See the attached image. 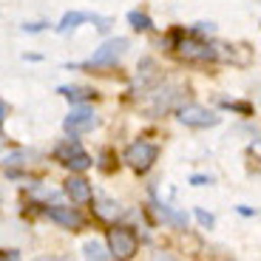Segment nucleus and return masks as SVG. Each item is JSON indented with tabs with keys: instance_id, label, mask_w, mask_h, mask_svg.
<instances>
[{
	"instance_id": "nucleus-19",
	"label": "nucleus",
	"mask_w": 261,
	"mask_h": 261,
	"mask_svg": "<svg viewBox=\"0 0 261 261\" xmlns=\"http://www.w3.org/2000/svg\"><path fill=\"white\" fill-rule=\"evenodd\" d=\"M210 182H213L210 176H199V173H196V176H190V185H196V188H202V185H210Z\"/></svg>"
},
{
	"instance_id": "nucleus-9",
	"label": "nucleus",
	"mask_w": 261,
	"mask_h": 261,
	"mask_svg": "<svg viewBox=\"0 0 261 261\" xmlns=\"http://www.w3.org/2000/svg\"><path fill=\"white\" fill-rule=\"evenodd\" d=\"M63 190H65V196L71 199L74 204H88L94 199V188H91V182L85 176H80V173H71V176L65 179V185H63Z\"/></svg>"
},
{
	"instance_id": "nucleus-10",
	"label": "nucleus",
	"mask_w": 261,
	"mask_h": 261,
	"mask_svg": "<svg viewBox=\"0 0 261 261\" xmlns=\"http://www.w3.org/2000/svg\"><path fill=\"white\" fill-rule=\"evenodd\" d=\"M57 94L65 97V99H71V102H88V99H97V91L88 88V85H60Z\"/></svg>"
},
{
	"instance_id": "nucleus-5",
	"label": "nucleus",
	"mask_w": 261,
	"mask_h": 261,
	"mask_svg": "<svg viewBox=\"0 0 261 261\" xmlns=\"http://www.w3.org/2000/svg\"><path fill=\"white\" fill-rule=\"evenodd\" d=\"M179 51V57L182 60H190V63H204V60H216V48L207 46V43H202V40L196 37V34H182L179 37V43L173 46Z\"/></svg>"
},
{
	"instance_id": "nucleus-1",
	"label": "nucleus",
	"mask_w": 261,
	"mask_h": 261,
	"mask_svg": "<svg viewBox=\"0 0 261 261\" xmlns=\"http://www.w3.org/2000/svg\"><path fill=\"white\" fill-rule=\"evenodd\" d=\"M128 40L125 37H111V40H105L102 46L97 48V51L91 54V60H88V68H111V65H117L119 60L125 57V51H128Z\"/></svg>"
},
{
	"instance_id": "nucleus-20",
	"label": "nucleus",
	"mask_w": 261,
	"mask_h": 261,
	"mask_svg": "<svg viewBox=\"0 0 261 261\" xmlns=\"http://www.w3.org/2000/svg\"><path fill=\"white\" fill-rule=\"evenodd\" d=\"M43 29H46V23H26V26H23V32L34 34V32H43Z\"/></svg>"
},
{
	"instance_id": "nucleus-2",
	"label": "nucleus",
	"mask_w": 261,
	"mask_h": 261,
	"mask_svg": "<svg viewBox=\"0 0 261 261\" xmlns=\"http://www.w3.org/2000/svg\"><path fill=\"white\" fill-rule=\"evenodd\" d=\"M156 156H159L156 145L145 142V139H137V142H130L128 148H125V156L122 159L137 170V173H148V170L153 168V162H156Z\"/></svg>"
},
{
	"instance_id": "nucleus-3",
	"label": "nucleus",
	"mask_w": 261,
	"mask_h": 261,
	"mask_svg": "<svg viewBox=\"0 0 261 261\" xmlns=\"http://www.w3.org/2000/svg\"><path fill=\"white\" fill-rule=\"evenodd\" d=\"M139 247V239L130 227H114L108 233V253L111 258H134Z\"/></svg>"
},
{
	"instance_id": "nucleus-21",
	"label": "nucleus",
	"mask_w": 261,
	"mask_h": 261,
	"mask_svg": "<svg viewBox=\"0 0 261 261\" xmlns=\"http://www.w3.org/2000/svg\"><path fill=\"white\" fill-rule=\"evenodd\" d=\"M6 111H9V108H6V102L0 99V128H3V119H6Z\"/></svg>"
},
{
	"instance_id": "nucleus-15",
	"label": "nucleus",
	"mask_w": 261,
	"mask_h": 261,
	"mask_svg": "<svg viewBox=\"0 0 261 261\" xmlns=\"http://www.w3.org/2000/svg\"><path fill=\"white\" fill-rule=\"evenodd\" d=\"M128 23L137 29V32H148V29H153V20H150L145 12H130L128 14Z\"/></svg>"
},
{
	"instance_id": "nucleus-6",
	"label": "nucleus",
	"mask_w": 261,
	"mask_h": 261,
	"mask_svg": "<svg viewBox=\"0 0 261 261\" xmlns=\"http://www.w3.org/2000/svg\"><path fill=\"white\" fill-rule=\"evenodd\" d=\"M179 122L188 125V128H213V125H219V117L213 111H207L204 105H182Z\"/></svg>"
},
{
	"instance_id": "nucleus-17",
	"label": "nucleus",
	"mask_w": 261,
	"mask_h": 261,
	"mask_svg": "<svg viewBox=\"0 0 261 261\" xmlns=\"http://www.w3.org/2000/svg\"><path fill=\"white\" fill-rule=\"evenodd\" d=\"M196 219H199V224H202L204 230H210V227L216 224V219L207 213V210H202V207H196Z\"/></svg>"
},
{
	"instance_id": "nucleus-18",
	"label": "nucleus",
	"mask_w": 261,
	"mask_h": 261,
	"mask_svg": "<svg viewBox=\"0 0 261 261\" xmlns=\"http://www.w3.org/2000/svg\"><path fill=\"white\" fill-rule=\"evenodd\" d=\"M224 108H230V111H242V114H247V117H250V114H253V105H250V102H230V99H224Z\"/></svg>"
},
{
	"instance_id": "nucleus-13",
	"label": "nucleus",
	"mask_w": 261,
	"mask_h": 261,
	"mask_svg": "<svg viewBox=\"0 0 261 261\" xmlns=\"http://www.w3.org/2000/svg\"><path fill=\"white\" fill-rule=\"evenodd\" d=\"M94 210H97V216H99V219H105V222H111V219H117V216H119V204L111 202V199H99Z\"/></svg>"
},
{
	"instance_id": "nucleus-4",
	"label": "nucleus",
	"mask_w": 261,
	"mask_h": 261,
	"mask_svg": "<svg viewBox=\"0 0 261 261\" xmlns=\"http://www.w3.org/2000/svg\"><path fill=\"white\" fill-rule=\"evenodd\" d=\"M99 125V117L88 108V105H74L71 111H68V117L63 119V128L65 134H71V137H80V134H88V130H94Z\"/></svg>"
},
{
	"instance_id": "nucleus-12",
	"label": "nucleus",
	"mask_w": 261,
	"mask_h": 261,
	"mask_svg": "<svg viewBox=\"0 0 261 261\" xmlns=\"http://www.w3.org/2000/svg\"><path fill=\"white\" fill-rule=\"evenodd\" d=\"M65 168H71L74 173H83V170H88L94 165V159L88 156V153H85V150H80V153H74L71 159H68V162H63Z\"/></svg>"
},
{
	"instance_id": "nucleus-7",
	"label": "nucleus",
	"mask_w": 261,
	"mask_h": 261,
	"mask_svg": "<svg viewBox=\"0 0 261 261\" xmlns=\"http://www.w3.org/2000/svg\"><path fill=\"white\" fill-rule=\"evenodd\" d=\"M80 23H97L99 32H108V29H111V20H108V17H99V14H88V12H68L63 20H60L57 32H60V34H68V32H74V29H77Z\"/></svg>"
},
{
	"instance_id": "nucleus-16",
	"label": "nucleus",
	"mask_w": 261,
	"mask_h": 261,
	"mask_svg": "<svg viewBox=\"0 0 261 261\" xmlns=\"http://www.w3.org/2000/svg\"><path fill=\"white\" fill-rule=\"evenodd\" d=\"M99 170H105V173H111L114 170V150L105 148L102 153H99Z\"/></svg>"
},
{
	"instance_id": "nucleus-11",
	"label": "nucleus",
	"mask_w": 261,
	"mask_h": 261,
	"mask_svg": "<svg viewBox=\"0 0 261 261\" xmlns=\"http://www.w3.org/2000/svg\"><path fill=\"white\" fill-rule=\"evenodd\" d=\"M80 150H83V145H80L77 139H65L63 145H57V148H54V156H57L60 162H68V159H71L74 153H80Z\"/></svg>"
},
{
	"instance_id": "nucleus-8",
	"label": "nucleus",
	"mask_w": 261,
	"mask_h": 261,
	"mask_svg": "<svg viewBox=\"0 0 261 261\" xmlns=\"http://www.w3.org/2000/svg\"><path fill=\"white\" fill-rule=\"evenodd\" d=\"M46 216L51 219L54 224H60V227H65V230H83V224H85L83 213H80L77 207H63V204H51V207H46Z\"/></svg>"
},
{
	"instance_id": "nucleus-14",
	"label": "nucleus",
	"mask_w": 261,
	"mask_h": 261,
	"mask_svg": "<svg viewBox=\"0 0 261 261\" xmlns=\"http://www.w3.org/2000/svg\"><path fill=\"white\" fill-rule=\"evenodd\" d=\"M83 255H85V258H97V261L111 258V253H108V250H105L99 242H85L83 244Z\"/></svg>"
},
{
	"instance_id": "nucleus-22",
	"label": "nucleus",
	"mask_w": 261,
	"mask_h": 261,
	"mask_svg": "<svg viewBox=\"0 0 261 261\" xmlns=\"http://www.w3.org/2000/svg\"><path fill=\"white\" fill-rule=\"evenodd\" d=\"M239 213H242V216H255V207H244V204H242V207H239Z\"/></svg>"
}]
</instances>
